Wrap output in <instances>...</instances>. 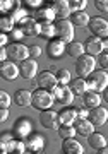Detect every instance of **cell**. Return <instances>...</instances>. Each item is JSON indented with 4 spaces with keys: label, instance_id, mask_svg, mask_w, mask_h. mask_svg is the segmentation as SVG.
Segmentation results:
<instances>
[{
    "label": "cell",
    "instance_id": "cell-1",
    "mask_svg": "<svg viewBox=\"0 0 108 154\" xmlns=\"http://www.w3.org/2000/svg\"><path fill=\"white\" fill-rule=\"evenodd\" d=\"M87 89L93 93H101L108 89V74L105 70H94L91 75L86 79Z\"/></svg>",
    "mask_w": 108,
    "mask_h": 154
},
{
    "label": "cell",
    "instance_id": "cell-2",
    "mask_svg": "<svg viewBox=\"0 0 108 154\" xmlns=\"http://www.w3.org/2000/svg\"><path fill=\"white\" fill-rule=\"evenodd\" d=\"M53 101H55V98H53V94L50 93V91L38 88L34 93H33V103L31 105L34 106L36 110L45 111V110H50V106L53 105Z\"/></svg>",
    "mask_w": 108,
    "mask_h": 154
},
{
    "label": "cell",
    "instance_id": "cell-3",
    "mask_svg": "<svg viewBox=\"0 0 108 154\" xmlns=\"http://www.w3.org/2000/svg\"><path fill=\"white\" fill-rule=\"evenodd\" d=\"M94 67H96V60L93 58L91 55H82L81 58H77L76 62V72H77V77L81 79H87L94 72Z\"/></svg>",
    "mask_w": 108,
    "mask_h": 154
},
{
    "label": "cell",
    "instance_id": "cell-4",
    "mask_svg": "<svg viewBox=\"0 0 108 154\" xmlns=\"http://www.w3.org/2000/svg\"><path fill=\"white\" fill-rule=\"evenodd\" d=\"M55 33H57V38L60 41H64L65 45L72 43V39H74V24L69 19L57 21L55 22Z\"/></svg>",
    "mask_w": 108,
    "mask_h": 154
},
{
    "label": "cell",
    "instance_id": "cell-5",
    "mask_svg": "<svg viewBox=\"0 0 108 154\" xmlns=\"http://www.w3.org/2000/svg\"><path fill=\"white\" fill-rule=\"evenodd\" d=\"M52 94H53L55 101H59L60 105H64V106H69L70 103L74 101V93H72L70 86L59 84V86H57L53 91H52Z\"/></svg>",
    "mask_w": 108,
    "mask_h": 154
},
{
    "label": "cell",
    "instance_id": "cell-6",
    "mask_svg": "<svg viewBox=\"0 0 108 154\" xmlns=\"http://www.w3.org/2000/svg\"><path fill=\"white\" fill-rule=\"evenodd\" d=\"M89 31L96 38H108V21L103 17H91L89 21Z\"/></svg>",
    "mask_w": 108,
    "mask_h": 154
},
{
    "label": "cell",
    "instance_id": "cell-7",
    "mask_svg": "<svg viewBox=\"0 0 108 154\" xmlns=\"http://www.w3.org/2000/svg\"><path fill=\"white\" fill-rule=\"evenodd\" d=\"M7 53H9V58L14 62H24L29 58V48L24 46L21 43H11L9 48H7Z\"/></svg>",
    "mask_w": 108,
    "mask_h": 154
},
{
    "label": "cell",
    "instance_id": "cell-8",
    "mask_svg": "<svg viewBox=\"0 0 108 154\" xmlns=\"http://www.w3.org/2000/svg\"><path fill=\"white\" fill-rule=\"evenodd\" d=\"M36 86L40 89H46V91H53L57 86H59V81H57V75H53L52 72L45 70V72H40L38 77H36Z\"/></svg>",
    "mask_w": 108,
    "mask_h": 154
},
{
    "label": "cell",
    "instance_id": "cell-9",
    "mask_svg": "<svg viewBox=\"0 0 108 154\" xmlns=\"http://www.w3.org/2000/svg\"><path fill=\"white\" fill-rule=\"evenodd\" d=\"M40 123L45 128H59L60 122H59V113H55L53 110H45L40 113Z\"/></svg>",
    "mask_w": 108,
    "mask_h": 154
},
{
    "label": "cell",
    "instance_id": "cell-10",
    "mask_svg": "<svg viewBox=\"0 0 108 154\" xmlns=\"http://www.w3.org/2000/svg\"><path fill=\"white\" fill-rule=\"evenodd\" d=\"M84 48H86L87 55L91 57H96V55H101L105 51V46H103V39L101 38H96V36H89L84 43Z\"/></svg>",
    "mask_w": 108,
    "mask_h": 154
},
{
    "label": "cell",
    "instance_id": "cell-11",
    "mask_svg": "<svg viewBox=\"0 0 108 154\" xmlns=\"http://www.w3.org/2000/svg\"><path fill=\"white\" fill-rule=\"evenodd\" d=\"M87 120L91 122L94 127H101L106 123L108 120V111L106 108H103V106H98V108H93L89 111V116H87Z\"/></svg>",
    "mask_w": 108,
    "mask_h": 154
},
{
    "label": "cell",
    "instance_id": "cell-12",
    "mask_svg": "<svg viewBox=\"0 0 108 154\" xmlns=\"http://www.w3.org/2000/svg\"><path fill=\"white\" fill-rule=\"evenodd\" d=\"M19 72H21V75L24 79H34V77H38V63L36 60H33V58H27L21 63L19 67Z\"/></svg>",
    "mask_w": 108,
    "mask_h": 154
},
{
    "label": "cell",
    "instance_id": "cell-13",
    "mask_svg": "<svg viewBox=\"0 0 108 154\" xmlns=\"http://www.w3.org/2000/svg\"><path fill=\"white\" fill-rule=\"evenodd\" d=\"M0 75L5 81H14L17 75H21V72H19V67H16V63H12V62H2L0 63Z\"/></svg>",
    "mask_w": 108,
    "mask_h": 154
},
{
    "label": "cell",
    "instance_id": "cell-14",
    "mask_svg": "<svg viewBox=\"0 0 108 154\" xmlns=\"http://www.w3.org/2000/svg\"><path fill=\"white\" fill-rule=\"evenodd\" d=\"M29 132H31V122L27 120V118H19V120L14 123V134L17 135L19 140H22V139L26 140Z\"/></svg>",
    "mask_w": 108,
    "mask_h": 154
},
{
    "label": "cell",
    "instance_id": "cell-15",
    "mask_svg": "<svg viewBox=\"0 0 108 154\" xmlns=\"http://www.w3.org/2000/svg\"><path fill=\"white\" fill-rule=\"evenodd\" d=\"M64 51H67L65 43H64V41H60L59 38L52 39V41L46 45V53H48L50 58H60V57L64 55Z\"/></svg>",
    "mask_w": 108,
    "mask_h": 154
},
{
    "label": "cell",
    "instance_id": "cell-16",
    "mask_svg": "<svg viewBox=\"0 0 108 154\" xmlns=\"http://www.w3.org/2000/svg\"><path fill=\"white\" fill-rule=\"evenodd\" d=\"M52 9H53L55 16L59 17V21H65L67 17H70V12H72L69 2H65V0H55Z\"/></svg>",
    "mask_w": 108,
    "mask_h": 154
},
{
    "label": "cell",
    "instance_id": "cell-17",
    "mask_svg": "<svg viewBox=\"0 0 108 154\" xmlns=\"http://www.w3.org/2000/svg\"><path fill=\"white\" fill-rule=\"evenodd\" d=\"M45 147V137L40 134H34L29 139H26V149L29 152H41Z\"/></svg>",
    "mask_w": 108,
    "mask_h": 154
},
{
    "label": "cell",
    "instance_id": "cell-18",
    "mask_svg": "<svg viewBox=\"0 0 108 154\" xmlns=\"http://www.w3.org/2000/svg\"><path fill=\"white\" fill-rule=\"evenodd\" d=\"M74 128H76V132L79 134V135L89 137L93 134V130H94V125H93L87 118H77V120L74 122Z\"/></svg>",
    "mask_w": 108,
    "mask_h": 154
},
{
    "label": "cell",
    "instance_id": "cell-19",
    "mask_svg": "<svg viewBox=\"0 0 108 154\" xmlns=\"http://www.w3.org/2000/svg\"><path fill=\"white\" fill-rule=\"evenodd\" d=\"M12 99H14V103L17 106L24 108V106H29L33 103V93H29L26 89H17L16 93H14V98Z\"/></svg>",
    "mask_w": 108,
    "mask_h": 154
},
{
    "label": "cell",
    "instance_id": "cell-20",
    "mask_svg": "<svg viewBox=\"0 0 108 154\" xmlns=\"http://www.w3.org/2000/svg\"><path fill=\"white\" fill-rule=\"evenodd\" d=\"M76 120H77V110H74V108H64L62 111H59L60 125H74Z\"/></svg>",
    "mask_w": 108,
    "mask_h": 154
},
{
    "label": "cell",
    "instance_id": "cell-21",
    "mask_svg": "<svg viewBox=\"0 0 108 154\" xmlns=\"http://www.w3.org/2000/svg\"><path fill=\"white\" fill-rule=\"evenodd\" d=\"M62 151H64V154H84L82 146L77 142V140H74V139L64 140V142H62Z\"/></svg>",
    "mask_w": 108,
    "mask_h": 154
},
{
    "label": "cell",
    "instance_id": "cell-22",
    "mask_svg": "<svg viewBox=\"0 0 108 154\" xmlns=\"http://www.w3.org/2000/svg\"><path fill=\"white\" fill-rule=\"evenodd\" d=\"M22 33L26 34V36H36V34H40V29H41V24H40L36 19H33V17H29L24 24H22Z\"/></svg>",
    "mask_w": 108,
    "mask_h": 154
},
{
    "label": "cell",
    "instance_id": "cell-23",
    "mask_svg": "<svg viewBox=\"0 0 108 154\" xmlns=\"http://www.w3.org/2000/svg\"><path fill=\"white\" fill-rule=\"evenodd\" d=\"M87 144L91 146L93 149H103V147H106V144H108V140H106V137L103 135V134H98V132H93L89 137H87Z\"/></svg>",
    "mask_w": 108,
    "mask_h": 154
},
{
    "label": "cell",
    "instance_id": "cell-24",
    "mask_svg": "<svg viewBox=\"0 0 108 154\" xmlns=\"http://www.w3.org/2000/svg\"><path fill=\"white\" fill-rule=\"evenodd\" d=\"M82 101H84V106L87 110H93V108H98L100 103H101V96L98 93H93V91H87L84 96H82Z\"/></svg>",
    "mask_w": 108,
    "mask_h": 154
},
{
    "label": "cell",
    "instance_id": "cell-25",
    "mask_svg": "<svg viewBox=\"0 0 108 154\" xmlns=\"http://www.w3.org/2000/svg\"><path fill=\"white\" fill-rule=\"evenodd\" d=\"M69 86H70V89H72V93H74V94H79V96H84V94L89 91V89H87L86 79H81V77H77V79H72Z\"/></svg>",
    "mask_w": 108,
    "mask_h": 154
},
{
    "label": "cell",
    "instance_id": "cell-26",
    "mask_svg": "<svg viewBox=\"0 0 108 154\" xmlns=\"http://www.w3.org/2000/svg\"><path fill=\"white\" fill-rule=\"evenodd\" d=\"M69 21L74 24V26H79V28H84V26H89V21L91 17L87 16L86 12H72L69 17Z\"/></svg>",
    "mask_w": 108,
    "mask_h": 154
},
{
    "label": "cell",
    "instance_id": "cell-27",
    "mask_svg": "<svg viewBox=\"0 0 108 154\" xmlns=\"http://www.w3.org/2000/svg\"><path fill=\"white\" fill-rule=\"evenodd\" d=\"M84 43H79V41H72V43L67 45V55L72 57V58H81L84 55Z\"/></svg>",
    "mask_w": 108,
    "mask_h": 154
},
{
    "label": "cell",
    "instance_id": "cell-28",
    "mask_svg": "<svg viewBox=\"0 0 108 154\" xmlns=\"http://www.w3.org/2000/svg\"><path fill=\"white\" fill-rule=\"evenodd\" d=\"M36 17H38V21H41V22H52L53 19H57V16H55V12H53L52 7H41V9H38Z\"/></svg>",
    "mask_w": 108,
    "mask_h": 154
},
{
    "label": "cell",
    "instance_id": "cell-29",
    "mask_svg": "<svg viewBox=\"0 0 108 154\" xmlns=\"http://www.w3.org/2000/svg\"><path fill=\"white\" fill-rule=\"evenodd\" d=\"M40 36H43L46 39H53V36H57L55 33V24L53 22H41V29H40Z\"/></svg>",
    "mask_w": 108,
    "mask_h": 154
},
{
    "label": "cell",
    "instance_id": "cell-30",
    "mask_svg": "<svg viewBox=\"0 0 108 154\" xmlns=\"http://www.w3.org/2000/svg\"><path fill=\"white\" fill-rule=\"evenodd\" d=\"M57 130H59V135L64 139V140H67V139H74V135L77 134L76 128H74V125H60Z\"/></svg>",
    "mask_w": 108,
    "mask_h": 154
},
{
    "label": "cell",
    "instance_id": "cell-31",
    "mask_svg": "<svg viewBox=\"0 0 108 154\" xmlns=\"http://www.w3.org/2000/svg\"><path fill=\"white\" fill-rule=\"evenodd\" d=\"M14 24H16V22H14V19H12L11 16H4L0 19V31H2V33H12V31L16 29Z\"/></svg>",
    "mask_w": 108,
    "mask_h": 154
},
{
    "label": "cell",
    "instance_id": "cell-32",
    "mask_svg": "<svg viewBox=\"0 0 108 154\" xmlns=\"http://www.w3.org/2000/svg\"><path fill=\"white\" fill-rule=\"evenodd\" d=\"M11 17L14 19V22H19V24H24V22L29 19V17L26 16V11H24V9H21L19 5H17L16 9L11 12Z\"/></svg>",
    "mask_w": 108,
    "mask_h": 154
},
{
    "label": "cell",
    "instance_id": "cell-33",
    "mask_svg": "<svg viewBox=\"0 0 108 154\" xmlns=\"http://www.w3.org/2000/svg\"><path fill=\"white\" fill-rule=\"evenodd\" d=\"M57 81H59V84H64V86H67V84H70V72L67 70V69H60L59 72H57Z\"/></svg>",
    "mask_w": 108,
    "mask_h": 154
},
{
    "label": "cell",
    "instance_id": "cell-34",
    "mask_svg": "<svg viewBox=\"0 0 108 154\" xmlns=\"http://www.w3.org/2000/svg\"><path fill=\"white\" fill-rule=\"evenodd\" d=\"M24 147H26V142H22V140H16L11 147L7 149V152H9V154H26V152H24Z\"/></svg>",
    "mask_w": 108,
    "mask_h": 154
},
{
    "label": "cell",
    "instance_id": "cell-35",
    "mask_svg": "<svg viewBox=\"0 0 108 154\" xmlns=\"http://www.w3.org/2000/svg\"><path fill=\"white\" fill-rule=\"evenodd\" d=\"M69 5H70V11L72 12H84L87 2L86 0H70Z\"/></svg>",
    "mask_w": 108,
    "mask_h": 154
},
{
    "label": "cell",
    "instance_id": "cell-36",
    "mask_svg": "<svg viewBox=\"0 0 108 154\" xmlns=\"http://www.w3.org/2000/svg\"><path fill=\"white\" fill-rule=\"evenodd\" d=\"M14 142H16V140H14V137H12L11 134H2V137H0V146H2V149L7 151Z\"/></svg>",
    "mask_w": 108,
    "mask_h": 154
},
{
    "label": "cell",
    "instance_id": "cell-37",
    "mask_svg": "<svg viewBox=\"0 0 108 154\" xmlns=\"http://www.w3.org/2000/svg\"><path fill=\"white\" fill-rule=\"evenodd\" d=\"M19 5V2H12V0H2V5H0V9H2V12L5 14V12H9V11H14L16 7Z\"/></svg>",
    "mask_w": 108,
    "mask_h": 154
},
{
    "label": "cell",
    "instance_id": "cell-38",
    "mask_svg": "<svg viewBox=\"0 0 108 154\" xmlns=\"http://www.w3.org/2000/svg\"><path fill=\"white\" fill-rule=\"evenodd\" d=\"M9 106H11V96H9L5 91H2V93H0V108H2V110H7Z\"/></svg>",
    "mask_w": 108,
    "mask_h": 154
},
{
    "label": "cell",
    "instance_id": "cell-39",
    "mask_svg": "<svg viewBox=\"0 0 108 154\" xmlns=\"http://www.w3.org/2000/svg\"><path fill=\"white\" fill-rule=\"evenodd\" d=\"M41 55V48H40L38 45H33V46H29V58H38V57Z\"/></svg>",
    "mask_w": 108,
    "mask_h": 154
},
{
    "label": "cell",
    "instance_id": "cell-40",
    "mask_svg": "<svg viewBox=\"0 0 108 154\" xmlns=\"http://www.w3.org/2000/svg\"><path fill=\"white\" fill-rule=\"evenodd\" d=\"M94 7L101 12H108V0H94Z\"/></svg>",
    "mask_w": 108,
    "mask_h": 154
},
{
    "label": "cell",
    "instance_id": "cell-41",
    "mask_svg": "<svg viewBox=\"0 0 108 154\" xmlns=\"http://www.w3.org/2000/svg\"><path fill=\"white\" fill-rule=\"evenodd\" d=\"M22 36H24V33H22V29H21V28H16V29H14V31L11 33V38L14 39V43H19V39H21Z\"/></svg>",
    "mask_w": 108,
    "mask_h": 154
},
{
    "label": "cell",
    "instance_id": "cell-42",
    "mask_svg": "<svg viewBox=\"0 0 108 154\" xmlns=\"http://www.w3.org/2000/svg\"><path fill=\"white\" fill-rule=\"evenodd\" d=\"M100 65L103 70H108V51H103L100 55Z\"/></svg>",
    "mask_w": 108,
    "mask_h": 154
},
{
    "label": "cell",
    "instance_id": "cell-43",
    "mask_svg": "<svg viewBox=\"0 0 108 154\" xmlns=\"http://www.w3.org/2000/svg\"><path fill=\"white\" fill-rule=\"evenodd\" d=\"M89 111L91 110H87V108H77V118H87Z\"/></svg>",
    "mask_w": 108,
    "mask_h": 154
},
{
    "label": "cell",
    "instance_id": "cell-44",
    "mask_svg": "<svg viewBox=\"0 0 108 154\" xmlns=\"http://www.w3.org/2000/svg\"><path fill=\"white\" fill-rule=\"evenodd\" d=\"M24 4H27L29 7H34V9H36V7H40L43 2H41V0H26ZM40 9H41V7H40Z\"/></svg>",
    "mask_w": 108,
    "mask_h": 154
},
{
    "label": "cell",
    "instance_id": "cell-45",
    "mask_svg": "<svg viewBox=\"0 0 108 154\" xmlns=\"http://www.w3.org/2000/svg\"><path fill=\"white\" fill-rule=\"evenodd\" d=\"M5 45H7V34L2 33V34H0V46H2V48H5Z\"/></svg>",
    "mask_w": 108,
    "mask_h": 154
},
{
    "label": "cell",
    "instance_id": "cell-46",
    "mask_svg": "<svg viewBox=\"0 0 108 154\" xmlns=\"http://www.w3.org/2000/svg\"><path fill=\"white\" fill-rule=\"evenodd\" d=\"M7 57H9V53H7V48H2V50H0V62H5Z\"/></svg>",
    "mask_w": 108,
    "mask_h": 154
},
{
    "label": "cell",
    "instance_id": "cell-47",
    "mask_svg": "<svg viewBox=\"0 0 108 154\" xmlns=\"http://www.w3.org/2000/svg\"><path fill=\"white\" fill-rule=\"evenodd\" d=\"M7 116H9V110H0V120L5 122Z\"/></svg>",
    "mask_w": 108,
    "mask_h": 154
},
{
    "label": "cell",
    "instance_id": "cell-48",
    "mask_svg": "<svg viewBox=\"0 0 108 154\" xmlns=\"http://www.w3.org/2000/svg\"><path fill=\"white\" fill-rule=\"evenodd\" d=\"M98 154H108V147H103V149H100V151H98Z\"/></svg>",
    "mask_w": 108,
    "mask_h": 154
},
{
    "label": "cell",
    "instance_id": "cell-49",
    "mask_svg": "<svg viewBox=\"0 0 108 154\" xmlns=\"http://www.w3.org/2000/svg\"><path fill=\"white\" fill-rule=\"evenodd\" d=\"M103 46H105V50L108 51V38H106V39H103Z\"/></svg>",
    "mask_w": 108,
    "mask_h": 154
},
{
    "label": "cell",
    "instance_id": "cell-50",
    "mask_svg": "<svg viewBox=\"0 0 108 154\" xmlns=\"http://www.w3.org/2000/svg\"><path fill=\"white\" fill-rule=\"evenodd\" d=\"M105 101H106V103H108V89H106V91H105Z\"/></svg>",
    "mask_w": 108,
    "mask_h": 154
},
{
    "label": "cell",
    "instance_id": "cell-51",
    "mask_svg": "<svg viewBox=\"0 0 108 154\" xmlns=\"http://www.w3.org/2000/svg\"><path fill=\"white\" fill-rule=\"evenodd\" d=\"M26 154H33V152H29V151H27V152H26Z\"/></svg>",
    "mask_w": 108,
    "mask_h": 154
}]
</instances>
